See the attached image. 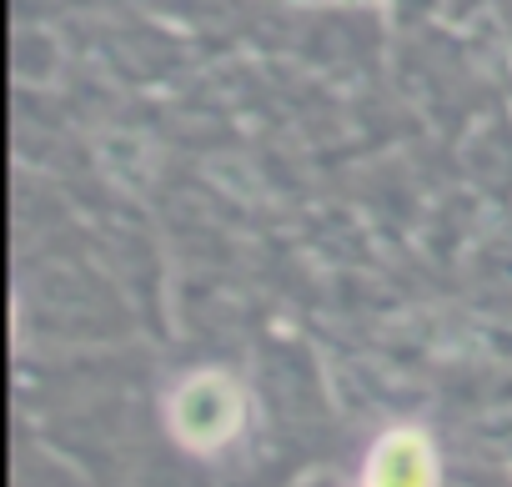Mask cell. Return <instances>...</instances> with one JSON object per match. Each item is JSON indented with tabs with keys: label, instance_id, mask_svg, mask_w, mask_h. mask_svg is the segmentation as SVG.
Here are the masks:
<instances>
[{
	"label": "cell",
	"instance_id": "obj_1",
	"mask_svg": "<svg viewBox=\"0 0 512 487\" xmlns=\"http://www.w3.org/2000/svg\"><path fill=\"white\" fill-rule=\"evenodd\" d=\"M166 422L186 452H221L246 422V392L226 372H191L171 392Z\"/></svg>",
	"mask_w": 512,
	"mask_h": 487
},
{
	"label": "cell",
	"instance_id": "obj_2",
	"mask_svg": "<svg viewBox=\"0 0 512 487\" xmlns=\"http://www.w3.org/2000/svg\"><path fill=\"white\" fill-rule=\"evenodd\" d=\"M362 487H437V447L417 427H392L377 437L362 467Z\"/></svg>",
	"mask_w": 512,
	"mask_h": 487
}]
</instances>
